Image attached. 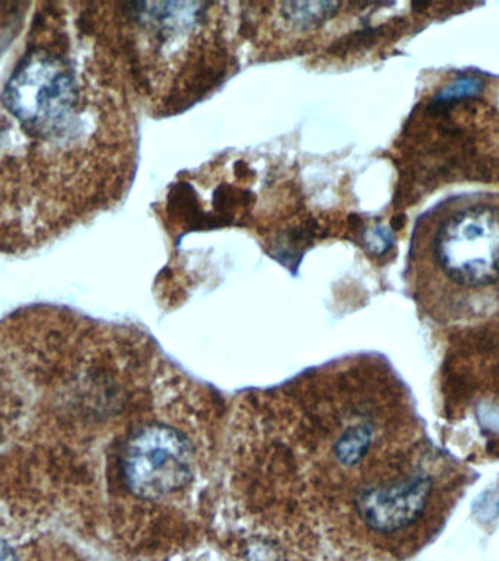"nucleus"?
<instances>
[{
    "instance_id": "1",
    "label": "nucleus",
    "mask_w": 499,
    "mask_h": 561,
    "mask_svg": "<svg viewBox=\"0 0 499 561\" xmlns=\"http://www.w3.org/2000/svg\"><path fill=\"white\" fill-rule=\"evenodd\" d=\"M372 377L340 363L252 394L236 411L228 481L248 537L301 561L376 551L385 489L407 472L379 467L384 433Z\"/></svg>"
},
{
    "instance_id": "2",
    "label": "nucleus",
    "mask_w": 499,
    "mask_h": 561,
    "mask_svg": "<svg viewBox=\"0 0 499 561\" xmlns=\"http://www.w3.org/2000/svg\"><path fill=\"white\" fill-rule=\"evenodd\" d=\"M429 257L450 283L466 289L499 284V208L459 204L436 215L427 240Z\"/></svg>"
},
{
    "instance_id": "3",
    "label": "nucleus",
    "mask_w": 499,
    "mask_h": 561,
    "mask_svg": "<svg viewBox=\"0 0 499 561\" xmlns=\"http://www.w3.org/2000/svg\"><path fill=\"white\" fill-rule=\"evenodd\" d=\"M4 107L35 134H51L72 116L78 91L59 57L31 53L18 66L2 95Z\"/></svg>"
},
{
    "instance_id": "4",
    "label": "nucleus",
    "mask_w": 499,
    "mask_h": 561,
    "mask_svg": "<svg viewBox=\"0 0 499 561\" xmlns=\"http://www.w3.org/2000/svg\"><path fill=\"white\" fill-rule=\"evenodd\" d=\"M485 83L477 78H460L457 81L449 83L440 92V94L436 95V103L438 104H449L453 103V101L471 99V96H475L479 94L481 90H484Z\"/></svg>"
},
{
    "instance_id": "5",
    "label": "nucleus",
    "mask_w": 499,
    "mask_h": 561,
    "mask_svg": "<svg viewBox=\"0 0 499 561\" xmlns=\"http://www.w3.org/2000/svg\"><path fill=\"white\" fill-rule=\"evenodd\" d=\"M0 561H20L12 548L0 539Z\"/></svg>"
}]
</instances>
